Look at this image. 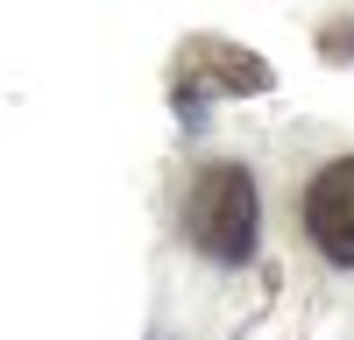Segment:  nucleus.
<instances>
[{"mask_svg":"<svg viewBox=\"0 0 354 340\" xmlns=\"http://www.w3.org/2000/svg\"><path fill=\"white\" fill-rule=\"evenodd\" d=\"M255 227H262V198H255V178L241 163H205L198 185L185 198V234L205 263H248L255 255Z\"/></svg>","mask_w":354,"mask_h":340,"instance_id":"f257e3e1","label":"nucleus"},{"mask_svg":"<svg viewBox=\"0 0 354 340\" xmlns=\"http://www.w3.org/2000/svg\"><path fill=\"white\" fill-rule=\"evenodd\" d=\"M170 93H177V113L198 121V106L213 93H270V64L241 43H220V36H192L177 50V71H170Z\"/></svg>","mask_w":354,"mask_h":340,"instance_id":"f03ea898","label":"nucleus"},{"mask_svg":"<svg viewBox=\"0 0 354 340\" xmlns=\"http://www.w3.org/2000/svg\"><path fill=\"white\" fill-rule=\"evenodd\" d=\"M305 234L333 270H354V156L326 163L305 185Z\"/></svg>","mask_w":354,"mask_h":340,"instance_id":"7ed1b4c3","label":"nucleus"},{"mask_svg":"<svg viewBox=\"0 0 354 340\" xmlns=\"http://www.w3.org/2000/svg\"><path fill=\"white\" fill-rule=\"evenodd\" d=\"M319 50H326L333 64H354V21H326L319 28Z\"/></svg>","mask_w":354,"mask_h":340,"instance_id":"20e7f679","label":"nucleus"}]
</instances>
